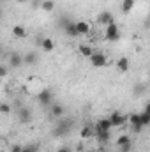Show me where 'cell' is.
<instances>
[{"label":"cell","mask_w":150,"mask_h":152,"mask_svg":"<svg viewBox=\"0 0 150 152\" xmlns=\"http://www.w3.org/2000/svg\"><path fill=\"white\" fill-rule=\"evenodd\" d=\"M73 118H62L60 117V120H58V124H57V127L53 129V134L55 136H64V134H69L71 133V129H73Z\"/></svg>","instance_id":"cell-1"},{"label":"cell","mask_w":150,"mask_h":152,"mask_svg":"<svg viewBox=\"0 0 150 152\" xmlns=\"http://www.w3.org/2000/svg\"><path fill=\"white\" fill-rule=\"evenodd\" d=\"M104 37H106V41H110V42L118 41L120 39V27L117 23H110L106 27V30H104Z\"/></svg>","instance_id":"cell-2"},{"label":"cell","mask_w":150,"mask_h":152,"mask_svg":"<svg viewBox=\"0 0 150 152\" xmlns=\"http://www.w3.org/2000/svg\"><path fill=\"white\" fill-rule=\"evenodd\" d=\"M36 97H37V103L41 104V106H50V104L53 103V94H51L50 88H42V90H39Z\"/></svg>","instance_id":"cell-3"},{"label":"cell","mask_w":150,"mask_h":152,"mask_svg":"<svg viewBox=\"0 0 150 152\" xmlns=\"http://www.w3.org/2000/svg\"><path fill=\"white\" fill-rule=\"evenodd\" d=\"M90 64H92L94 67H104V66L108 64V57H106L104 53H101V51H94V53L90 55Z\"/></svg>","instance_id":"cell-4"},{"label":"cell","mask_w":150,"mask_h":152,"mask_svg":"<svg viewBox=\"0 0 150 152\" xmlns=\"http://www.w3.org/2000/svg\"><path fill=\"white\" fill-rule=\"evenodd\" d=\"M108 120L111 122V127H120V126H124V124L127 122V115L120 113V112H113V113L108 117Z\"/></svg>","instance_id":"cell-5"},{"label":"cell","mask_w":150,"mask_h":152,"mask_svg":"<svg viewBox=\"0 0 150 152\" xmlns=\"http://www.w3.org/2000/svg\"><path fill=\"white\" fill-rule=\"evenodd\" d=\"M127 120H129V124H131L134 133H141L143 126H141V120H140V113H131L127 117Z\"/></svg>","instance_id":"cell-6"},{"label":"cell","mask_w":150,"mask_h":152,"mask_svg":"<svg viewBox=\"0 0 150 152\" xmlns=\"http://www.w3.org/2000/svg\"><path fill=\"white\" fill-rule=\"evenodd\" d=\"M97 23H101V25H104V27H108L110 23H115V16H113V12H110V11H103V12H99V16H97Z\"/></svg>","instance_id":"cell-7"},{"label":"cell","mask_w":150,"mask_h":152,"mask_svg":"<svg viewBox=\"0 0 150 152\" xmlns=\"http://www.w3.org/2000/svg\"><path fill=\"white\" fill-rule=\"evenodd\" d=\"M74 25H76V32H78V36H88L90 30H92L90 23H87V21H83V20L76 21Z\"/></svg>","instance_id":"cell-8"},{"label":"cell","mask_w":150,"mask_h":152,"mask_svg":"<svg viewBox=\"0 0 150 152\" xmlns=\"http://www.w3.org/2000/svg\"><path fill=\"white\" fill-rule=\"evenodd\" d=\"M23 66V57L20 53H11L9 55V67L11 69H18Z\"/></svg>","instance_id":"cell-9"},{"label":"cell","mask_w":150,"mask_h":152,"mask_svg":"<svg viewBox=\"0 0 150 152\" xmlns=\"http://www.w3.org/2000/svg\"><path fill=\"white\" fill-rule=\"evenodd\" d=\"M39 48L42 50V51H46V53H50V51H53L55 50V41L51 37H44L39 41Z\"/></svg>","instance_id":"cell-10"},{"label":"cell","mask_w":150,"mask_h":152,"mask_svg":"<svg viewBox=\"0 0 150 152\" xmlns=\"http://www.w3.org/2000/svg\"><path fill=\"white\" fill-rule=\"evenodd\" d=\"M111 129V122L108 120V117L106 118H99L95 124H94V133L95 131H110Z\"/></svg>","instance_id":"cell-11"},{"label":"cell","mask_w":150,"mask_h":152,"mask_svg":"<svg viewBox=\"0 0 150 152\" xmlns=\"http://www.w3.org/2000/svg\"><path fill=\"white\" fill-rule=\"evenodd\" d=\"M64 115V106L58 103H51L50 104V117L51 118H60Z\"/></svg>","instance_id":"cell-12"},{"label":"cell","mask_w":150,"mask_h":152,"mask_svg":"<svg viewBox=\"0 0 150 152\" xmlns=\"http://www.w3.org/2000/svg\"><path fill=\"white\" fill-rule=\"evenodd\" d=\"M23 57V66H36L39 60L37 53L36 51H28V53H25V55H21Z\"/></svg>","instance_id":"cell-13"},{"label":"cell","mask_w":150,"mask_h":152,"mask_svg":"<svg viewBox=\"0 0 150 152\" xmlns=\"http://www.w3.org/2000/svg\"><path fill=\"white\" fill-rule=\"evenodd\" d=\"M18 118H20V122L21 124H28V122H32V112H30V108H21L20 110V113H18Z\"/></svg>","instance_id":"cell-14"},{"label":"cell","mask_w":150,"mask_h":152,"mask_svg":"<svg viewBox=\"0 0 150 152\" xmlns=\"http://www.w3.org/2000/svg\"><path fill=\"white\" fill-rule=\"evenodd\" d=\"M64 32L69 36V37H78V32H76V25L74 21H69V20H66V23H64Z\"/></svg>","instance_id":"cell-15"},{"label":"cell","mask_w":150,"mask_h":152,"mask_svg":"<svg viewBox=\"0 0 150 152\" xmlns=\"http://www.w3.org/2000/svg\"><path fill=\"white\" fill-rule=\"evenodd\" d=\"M92 136H94V126H90V124L83 126L81 131H79V138H81V140H88V138H92Z\"/></svg>","instance_id":"cell-16"},{"label":"cell","mask_w":150,"mask_h":152,"mask_svg":"<svg viewBox=\"0 0 150 152\" xmlns=\"http://www.w3.org/2000/svg\"><path fill=\"white\" fill-rule=\"evenodd\" d=\"M94 136L97 138V142H99V143H103V145H104V143H108V142H110L111 133H110V131H95V133H94Z\"/></svg>","instance_id":"cell-17"},{"label":"cell","mask_w":150,"mask_h":152,"mask_svg":"<svg viewBox=\"0 0 150 152\" xmlns=\"http://www.w3.org/2000/svg\"><path fill=\"white\" fill-rule=\"evenodd\" d=\"M11 32H12V36L16 39H25L27 37V28H25L23 25H14Z\"/></svg>","instance_id":"cell-18"},{"label":"cell","mask_w":150,"mask_h":152,"mask_svg":"<svg viewBox=\"0 0 150 152\" xmlns=\"http://www.w3.org/2000/svg\"><path fill=\"white\" fill-rule=\"evenodd\" d=\"M134 5H136V0H122V4H120V11H122L124 14H129V12L134 9Z\"/></svg>","instance_id":"cell-19"},{"label":"cell","mask_w":150,"mask_h":152,"mask_svg":"<svg viewBox=\"0 0 150 152\" xmlns=\"http://www.w3.org/2000/svg\"><path fill=\"white\" fill-rule=\"evenodd\" d=\"M117 69H118L120 73H127V71H129V58H127V57H120V58L117 60Z\"/></svg>","instance_id":"cell-20"},{"label":"cell","mask_w":150,"mask_h":152,"mask_svg":"<svg viewBox=\"0 0 150 152\" xmlns=\"http://www.w3.org/2000/svg\"><path fill=\"white\" fill-rule=\"evenodd\" d=\"M78 50H79V55L85 57V58H90V55L94 53V48H92L90 44H79Z\"/></svg>","instance_id":"cell-21"},{"label":"cell","mask_w":150,"mask_h":152,"mask_svg":"<svg viewBox=\"0 0 150 152\" xmlns=\"http://www.w3.org/2000/svg\"><path fill=\"white\" fill-rule=\"evenodd\" d=\"M39 7H41L42 11H46V12H51V11L55 9V2H53V0H42Z\"/></svg>","instance_id":"cell-22"},{"label":"cell","mask_w":150,"mask_h":152,"mask_svg":"<svg viewBox=\"0 0 150 152\" xmlns=\"http://www.w3.org/2000/svg\"><path fill=\"white\" fill-rule=\"evenodd\" d=\"M140 120H141V126L143 127L150 126V108H147L143 113H140Z\"/></svg>","instance_id":"cell-23"},{"label":"cell","mask_w":150,"mask_h":152,"mask_svg":"<svg viewBox=\"0 0 150 152\" xmlns=\"http://www.w3.org/2000/svg\"><path fill=\"white\" fill-rule=\"evenodd\" d=\"M127 143H131V138L127 134H120L117 138V147H122V145H127Z\"/></svg>","instance_id":"cell-24"},{"label":"cell","mask_w":150,"mask_h":152,"mask_svg":"<svg viewBox=\"0 0 150 152\" xmlns=\"http://www.w3.org/2000/svg\"><path fill=\"white\" fill-rule=\"evenodd\" d=\"M21 152H39V145L37 143H30V145H23Z\"/></svg>","instance_id":"cell-25"},{"label":"cell","mask_w":150,"mask_h":152,"mask_svg":"<svg viewBox=\"0 0 150 152\" xmlns=\"http://www.w3.org/2000/svg\"><path fill=\"white\" fill-rule=\"evenodd\" d=\"M145 88H147L145 83H138V85H134V96H141V94L145 92Z\"/></svg>","instance_id":"cell-26"},{"label":"cell","mask_w":150,"mask_h":152,"mask_svg":"<svg viewBox=\"0 0 150 152\" xmlns=\"http://www.w3.org/2000/svg\"><path fill=\"white\" fill-rule=\"evenodd\" d=\"M11 104L9 103H0V113H11Z\"/></svg>","instance_id":"cell-27"},{"label":"cell","mask_w":150,"mask_h":152,"mask_svg":"<svg viewBox=\"0 0 150 152\" xmlns=\"http://www.w3.org/2000/svg\"><path fill=\"white\" fill-rule=\"evenodd\" d=\"M7 73H9V67H7V66H4V64H0V80H2V78H5Z\"/></svg>","instance_id":"cell-28"},{"label":"cell","mask_w":150,"mask_h":152,"mask_svg":"<svg viewBox=\"0 0 150 152\" xmlns=\"http://www.w3.org/2000/svg\"><path fill=\"white\" fill-rule=\"evenodd\" d=\"M131 149H133V145H131V143H127V145H122V147H118V151H120V152H131Z\"/></svg>","instance_id":"cell-29"},{"label":"cell","mask_w":150,"mask_h":152,"mask_svg":"<svg viewBox=\"0 0 150 152\" xmlns=\"http://www.w3.org/2000/svg\"><path fill=\"white\" fill-rule=\"evenodd\" d=\"M55 152H73V149H71V147H66V145H64V147H60V149H57Z\"/></svg>","instance_id":"cell-30"},{"label":"cell","mask_w":150,"mask_h":152,"mask_svg":"<svg viewBox=\"0 0 150 152\" xmlns=\"http://www.w3.org/2000/svg\"><path fill=\"white\" fill-rule=\"evenodd\" d=\"M21 147H23V145H18V143H16V145L11 147V152H21Z\"/></svg>","instance_id":"cell-31"},{"label":"cell","mask_w":150,"mask_h":152,"mask_svg":"<svg viewBox=\"0 0 150 152\" xmlns=\"http://www.w3.org/2000/svg\"><path fill=\"white\" fill-rule=\"evenodd\" d=\"M14 2H18V4H27L28 0H14Z\"/></svg>","instance_id":"cell-32"},{"label":"cell","mask_w":150,"mask_h":152,"mask_svg":"<svg viewBox=\"0 0 150 152\" xmlns=\"http://www.w3.org/2000/svg\"><path fill=\"white\" fill-rule=\"evenodd\" d=\"M0 53H2V46H0Z\"/></svg>","instance_id":"cell-33"}]
</instances>
